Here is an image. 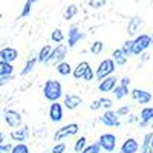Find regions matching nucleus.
I'll use <instances>...</instances> for the list:
<instances>
[{
	"instance_id": "obj_49",
	"label": "nucleus",
	"mask_w": 153,
	"mask_h": 153,
	"mask_svg": "<svg viewBox=\"0 0 153 153\" xmlns=\"http://www.w3.org/2000/svg\"><path fill=\"white\" fill-rule=\"evenodd\" d=\"M118 153H123V152H118Z\"/></svg>"
},
{
	"instance_id": "obj_5",
	"label": "nucleus",
	"mask_w": 153,
	"mask_h": 153,
	"mask_svg": "<svg viewBox=\"0 0 153 153\" xmlns=\"http://www.w3.org/2000/svg\"><path fill=\"white\" fill-rule=\"evenodd\" d=\"M3 120L5 123L11 127V129H20L22 124H23V118H22V113L14 110V109H5L3 110Z\"/></svg>"
},
{
	"instance_id": "obj_7",
	"label": "nucleus",
	"mask_w": 153,
	"mask_h": 153,
	"mask_svg": "<svg viewBox=\"0 0 153 153\" xmlns=\"http://www.w3.org/2000/svg\"><path fill=\"white\" fill-rule=\"evenodd\" d=\"M98 146L101 150L104 152H113L115 147H117V136H115L113 133H103L100 138H98Z\"/></svg>"
},
{
	"instance_id": "obj_6",
	"label": "nucleus",
	"mask_w": 153,
	"mask_h": 153,
	"mask_svg": "<svg viewBox=\"0 0 153 153\" xmlns=\"http://www.w3.org/2000/svg\"><path fill=\"white\" fill-rule=\"evenodd\" d=\"M80 130V126L76 123H71V124H66L60 127V129L55 132L54 135V141H63L65 138H69V136H75Z\"/></svg>"
},
{
	"instance_id": "obj_23",
	"label": "nucleus",
	"mask_w": 153,
	"mask_h": 153,
	"mask_svg": "<svg viewBox=\"0 0 153 153\" xmlns=\"http://www.w3.org/2000/svg\"><path fill=\"white\" fill-rule=\"evenodd\" d=\"M35 65H37V58H35V57H31V58H28V61L25 63V68L20 71V75H22V76H26L28 74H31V72L34 71Z\"/></svg>"
},
{
	"instance_id": "obj_17",
	"label": "nucleus",
	"mask_w": 153,
	"mask_h": 153,
	"mask_svg": "<svg viewBox=\"0 0 153 153\" xmlns=\"http://www.w3.org/2000/svg\"><path fill=\"white\" fill-rule=\"evenodd\" d=\"M120 152H123V153H138L139 152V144H138V141L135 138H127L123 143Z\"/></svg>"
},
{
	"instance_id": "obj_21",
	"label": "nucleus",
	"mask_w": 153,
	"mask_h": 153,
	"mask_svg": "<svg viewBox=\"0 0 153 153\" xmlns=\"http://www.w3.org/2000/svg\"><path fill=\"white\" fill-rule=\"evenodd\" d=\"M112 60H113V63H115V66H124L126 63H127V58L123 55V52H121L120 48L115 49L113 52H112Z\"/></svg>"
},
{
	"instance_id": "obj_14",
	"label": "nucleus",
	"mask_w": 153,
	"mask_h": 153,
	"mask_svg": "<svg viewBox=\"0 0 153 153\" xmlns=\"http://www.w3.org/2000/svg\"><path fill=\"white\" fill-rule=\"evenodd\" d=\"M49 118L52 123L58 124L63 120V106L60 103H52L49 107Z\"/></svg>"
},
{
	"instance_id": "obj_2",
	"label": "nucleus",
	"mask_w": 153,
	"mask_h": 153,
	"mask_svg": "<svg viewBox=\"0 0 153 153\" xmlns=\"http://www.w3.org/2000/svg\"><path fill=\"white\" fill-rule=\"evenodd\" d=\"M66 55H68V46L63 45V43L61 45H57L55 48H52L51 55H49V58H48V61L45 63V65L46 66H57L58 63L65 61Z\"/></svg>"
},
{
	"instance_id": "obj_4",
	"label": "nucleus",
	"mask_w": 153,
	"mask_h": 153,
	"mask_svg": "<svg viewBox=\"0 0 153 153\" xmlns=\"http://www.w3.org/2000/svg\"><path fill=\"white\" fill-rule=\"evenodd\" d=\"M152 45V38L149 34H139L133 38V51H132V55H141L143 52L150 48Z\"/></svg>"
},
{
	"instance_id": "obj_33",
	"label": "nucleus",
	"mask_w": 153,
	"mask_h": 153,
	"mask_svg": "<svg viewBox=\"0 0 153 153\" xmlns=\"http://www.w3.org/2000/svg\"><path fill=\"white\" fill-rule=\"evenodd\" d=\"M11 153H29V147L25 143L23 144H16V146H12Z\"/></svg>"
},
{
	"instance_id": "obj_19",
	"label": "nucleus",
	"mask_w": 153,
	"mask_h": 153,
	"mask_svg": "<svg viewBox=\"0 0 153 153\" xmlns=\"http://www.w3.org/2000/svg\"><path fill=\"white\" fill-rule=\"evenodd\" d=\"M139 121H143L146 124H150L153 121V106H146L141 109V113H139Z\"/></svg>"
},
{
	"instance_id": "obj_40",
	"label": "nucleus",
	"mask_w": 153,
	"mask_h": 153,
	"mask_svg": "<svg viewBox=\"0 0 153 153\" xmlns=\"http://www.w3.org/2000/svg\"><path fill=\"white\" fill-rule=\"evenodd\" d=\"M11 80H14V75H9V76H0V86L8 84Z\"/></svg>"
},
{
	"instance_id": "obj_29",
	"label": "nucleus",
	"mask_w": 153,
	"mask_h": 153,
	"mask_svg": "<svg viewBox=\"0 0 153 153\" xmlns=\"http://www.w3.org/2000/svg\"><path fill=\"white\" fill-rule=\"evenodd\" d=\"M87 146V138L86 136H80L78 139L75 141V146H74V152L75 153H81Z\"/></svg>"
},
{
	"instance_id": "obj_37",
	"label": "nucleus",
	"mask_w": 153,
	"mask_h": 153,
	"mask_svg": "<svg viewBox=\"0 0 153 153\" xmlns=\"http://www.w3.org/2000/svg\"><path fill=\"white\" fill-rule=\"evenodd\" d=\"M106 0H89L87 2V5L91 6V8H94V9H100V8H103V6H106Z\"/></svg>"
},
{
	"instance_id": "obj_42",
	"label": "nucleus",
	"mask_w": 153,
	"mask_h": 153,
	"mask_svg": "<svg viewBox=\"0 0 153 153\" xmlns=\"http://www.w3.org/2000/svg\"><path fill=\"white\" fill-rule=\"evenodd\" d=\"M11 149H12V146L9 143H5L2 147H0V152H2V153H5V152L6 153H11Z\"/></svg>"
},
{
	"instance_id": "obj_41",
	"label": "nucleus",
	"mask_w": 153,
	"mask_h": 153,
	"mask_svg": "<svg viewBox=\"0 0 153 153\" xmlns=\"http://www.w3.org/2000/svg\"><path fill=\"white\" fill-rule=\"evenodd\" d=\"M120 84H121V86H124V87H129V86H130V78H129L127 75H126V76H123V78L120 80Z\"/></svg>"
},
{
	"instance_id": "obj_44",
	"label": "nucleus",
	"mask_w": 153,
	"mask_h": 153,
	"mask_svg": "<svg viewBox=\"0 0 153 153\" xmlns=\"http://www.w3.org/2000/svg\"><path fill=\"white\" fill-rule=\"evenodd\" d=\"M100 109H101V106H100V101H98V100L92 101V104H91V110H100Z\"/></svg>"
},
{
	"instance_id": "obj_12",
	"label": "nucleus",
	"mask_w": 153,
	"mask_h": 153,
	"mask_svg": "<svg viewBox=\"0 0 153 153\" xmlns=\"http://www.w3.org/2000/svg\"><path fill=\"white\" fill-rule=\"evenodd\" d=\"M100 121L103 123L104 126H107V127H118V126L121 124V123H120V118L115 115L113 110H106V112L100 117Z\"/></svg>"
},
{
	"instance_id": "obj_39",
	"label": "nucleus",
	"mask_w": 153,
	"mask_h": 153,
	"mask_svg": "<svg viewBox=\"0 0 153 153\" xmlns=\"http://www.w3.org/2000/svg\"><path fill=\"white\" fill-rule=\"evenodd\" d=\"M83 80H84V81H92V80H95V72L92 71V68H89V69L84 72Z\"/></svg>"
},
{
	"instance_id": "obj_45",
	"label": "nucleus",
	"mask_w": 153,
	"mask_h": 153,
	"mask_svg": "<svg viewBox=\"0 0 153 153\" xmlns=\"http://www.w3.org/2000/svg\"><path fill=\"white\" fill-rule=\"evenodd\" d=\"M5 143H6V141H5V135H3L2 132H0V147H2Z\"/></svg>"
},
{
	"instance_id": "obj_48",
	"label": "nucleus",
	"mask_w": 153,
	"mask_h": 153,
	"mask_svg": "<svg viewBox=\"0 0 153 153\" xmlns=\"http://www.w3.org/2000/svg\"><path fill=\"white\" fill-rule=\"evenodd\" d=\"M150 38H152V43H153V32H152V35H150Z\"/></svg>"
},
{
	"instance_id": "obj_46",
	"label": "nucleus",
	"mask_w": 153,
	"mask_h": 153,
	"mask_svg": "<svg viewBox=\"0 0 153 153\" xmlns=\"http://www.w3.org/2000/svg\"><path fill=\"white\" fill-rule=\"evenodd\" d=\"M150 147H152V150H153V136H152V141H150Z\"/></svg>"
},
{
	"instance_id": "obj_28",
	"label": "nucleus",
	"mask_w": 153,
	"mask_h": 153,
	"mask_svg": "<svg viewBox=\"0 0 153 153\" xmlns=\"http://www.w3.org/2000/svg\"><path fill=\"white\" fill-rule=\"evenodd\" d=\"M120 49H121V52H123V55H124L126 58L132 57V51H133V40H126Z\"/></svg>"
},
{
	"instance_id": "obj_38",
	"label": "nucleus",
	"mask_w": 153,
	"mask_h": 153,
	"mask_svg": "<svg viewBox=\"0 0 153 153\" xmlns=\"http://www.w3.org/2000/svg\"><path fill=\"white\" fill-rule=\"evenodd\" d=\"M66 152V144L65 143H57L52 149H51L49 153H65Z\"/></svg>"
},
{
	"instance_id": "obj_26",
	"label": "nucleus",
	"mask_w": 153,
	"mask_h": 153,
	"mask_svg": "<svg viewBox=\"0 0 153 153\" xmlns=\"http://www.w3.org/2000/svg\"><path fill=\"white\" fill-rule=\"evenodd\" d=\"M112 92H113V95H115L117 100H123V98H126L127 95H129V87H124L121 84H117Z\"/></svg>"
},
{
	"instance_id": "obj_15",
	"label": "nucleus",
	"mask_w": 153,
	"mask_h": 153,
	"mask_svg": "<svg viewBox=\"0 0 153 153\" xmlns=\"http://www.w3.org/2000/svg\"><path fill=\"white\" fill-rule=\"evenodd\" d=\"M115 86H117V76L110 75V76H107V78H104L103 81L98 83V91L103 92V94L112 92L113 89H115Z\"/></svg>"
},
{
	"instance_id": "obj_25",
	"label": "nucleus",
	"mask_w": 153,
	"mask_h": 153,
	"mask_svg": "<svg viewBox=\"0 0 153 153\" xmlns=\"http://www.w3.org/2000/svg\"><path fill=\"white\" fill-rule=\"evenodd\" d=\"M76 12H78V6L74 5V3H71V5L66 6L65 12H63V19H65V20H72V19L76 16Z\"/></svg>"
},
{
	"instance_id": "obj_32",
	"label": "nucleus",
	"mask_w": 153,
	"mask_h": 153,
	"mask_svg": "<svg viewBox=\"0 0 153 153\" xmlns=\"http://www.w3.org/2000/svg\"><path fill=\"white\" fill-rule=\"evenodd\" d=\"M98 101H100V106H101V109H104V110H112V107H113V100L103 97V98H100Z\"/></svg>"
},
{
	"instance_id": "obj_34",
	"label": "nucleus",
	"mask_w": 153,
	"mask_h": 153,
	"mask_svg": "<svg viewBox=\"0 0 153 153\" xmlns=\"http://www.w3.org/2000/svg\"><path fill=\"white\" fill-rule=\"evenodd\" d=\"M34 3H35L34 0H28V2L25 3L22 12H20V17H28V16L31 14V9H32V5H34Z\"/></svg>"
},
{
	"instance_id": "obj_50",
	"label": "nucleus",
	"mask_w": 153,
	"mask_h": 153,
	"mask_svg": "<svg viewBox=\"0 0 153 153\" xmlns=\"http://www.w3.org/2000/svg\"><path fill=\"white\" fill-rule=\"evenodd\" d=\"M0 153H2V152H0Z\"/></svg>"
},
{
	"instance_id": "obj_10",
	"label": "nucleus",
	"mask_w": 153,
	"mask_h": 153,
	"mask_svg": "<svg viewBox=\"0 0 153 153\" xmlns=\"http://www.w3.org/2000/svg\"><path fill=\"white\" fill-rule=\"evenodd\" d=\"M80 104H83V98L80 95H74V94H68L65 95V100H63V107L68 110H75Z\"/></svg>"
},
{
	"instance_id": "obj_43",
	"label": "nucleus",
	"mask_w": 153,
	"mask_h": 153,
	"mask_svg": "<svg viewBox=\"0 0 153 153\" xmlns=\"http://www.w3.org/2000/svg\"><path fill=\"white\" fill-rule=\"evenodd\" d=\"M127 123L129 124H132V123H136V121H139V118H138V115H127Z\"/></svg>"
},
{
	"instance_id": "obj_16",
	"label": "nucleus",
	"mask_w": 153,
	"mask_h": 153,
	"mask_svg": "<svg viewBox=\"0 0 153 153\" xmlns=\"http://www.w3.org/2000/svg\"><path fill=\"white\" fill-rule=\"evenodd\" d=\"M28 135H29V130H28L26 126H25V127H20V129L12 130V132L9 133L11 139H12V141H17V144H23V141H26Z\"/></svg>"
},
{
	"instance_id": "obj_9",
	"label": "nucleus",
	"mask_w": 153,
	"mask_h": 153,
	"mask_svg": "<svg viewBox=\"0 0 153 153\" xmlns=\"http://www.w3.org/2000/svg\"><path fill=\"white\" fill-rule=\"evenodd\" d=\"M130 95H132V98L136 101L138 104H149L150 101H152V94L150 92H147V91H144V89H132L130 91Z\"/></svg>"
},
{
	"instance_id": "obj_13",
	"label": "nucleus",
	"mask_w": 153,
	"mask_h": 153,
	"mask_svg": "<svg viewBox=\"0 0 153 153\" xmlns=\"http://www.w3.org/2000/svg\"><path fill=\"white\" fill-rule=\"evenodd\" d=\"M143 25H144V22H143L141 17L133 16V17L129 20V23H127V34H129L130 37H132V35H136V34L139 32V29L143 28Z\"/></svg>"
},
{
	"instance_id": "obj_8",
	"label": "nucleus",
	"mask_w": 153,
	"mask_h": 153,
	"mask_svg": "<svg viewBox=\"0 0 153 153\" xmlns=\"http://www.w3.org/2000/svg\"><path fill=\"white\" fill-rule=\"evenodd\" d=\"M84 37H86V34L81 32L76 25H72V26L69 28V32H68V45H66L68 49L75 48L76 43H80L81 40H84Z\"/></svg>"
},
{
	"instance_id": "obj_47",
	"label": "nucleus",
	"mask_w": 153,
	"mask_h": 153,
	"mask_svg": "<svg viewBox=\"0 0 153 153\" xmlns=\"http://www.w3.org/2000/svg\"><path fill=\"white\" fill-rule=\"evenodd\" d=\"M150 126H152V133H153V121L150 123Z\"/></svg>"
},
{
	"instance_id": "obj_22",
	"label": "nucleus",
	"mask_w": 153,
	"mask_h": 153,
	"mask_svg": "<svg viewBox=\"0 0 153 153\" xmlns=\"http://www.w3.org/2000/svg\"><path fill=\"white\" fill-rule=\"evenodd\" d=\"M55 69H57V72H58L61 76H69V75L72 74V66L69 65L68 61H61V63H58V65L55 66Z\"/></svg>"
},
{
	"instance_id": "obj_11",
	"label": "nucleus",
	"mask_w": 153,
	"mask_h": 153,
	"mask_svg": "<svg viewBox=\"0 0 153 153\" xmlns=\"http://www.w3.org/2000/svg\"><path fill=\"white\" fill-rule=\"evenodd\" d=\"M17 58H19V51L16 48L6 46L0 51V61H5V63L12 65V61H16Z\"/></svg>"
},
{
	"instance_id": "obj_18",
	"label": "nucleus",
	"mask_w": 153,
	"mask_h": 153,
	"mask_svg": "<svg viewBox=\"0 0 153 153\" xmlns=\"http://www.w3.org/2000/svg\"><path fill=\"white\" fill-rule=\"evenodd\" d=\"M89 68H91L89 61H81V63H78V65H76V68L72 69L74 78H75V80H83V75H84V72H86Z\"/></svg>"
},
{
	"instance_id": "obj_24",
	"label": "nucleus",
	"mask_w": 153,
	"mask_h": 153,
	"mask_svg": "<svg viewBox=\"0 0 153 153\" xmlns=\"http://www.w3.org/2000/svg\"><path fill=\"white\" fill-rule=\"evenodd\" d=\"M152 136H153V133H152V132H149V133H146V135H144L143 144H141V147H139V150H141V153H153V150H152V147H150V141H152Z\"/></svg>"
},
{
	"instance_id": "obj_31",
	"label": "nucleus",
	"mask_w": 153,
	"mask_h": 153,
	"mask_svg": "<svg viewBox=\"0 0 153 153\" xmlns=\"http://www.w3.org/2000/svg\"><path fill=\"white\" fill-rule=\"evenodd\" d=\"M103 51H104V43H103V42L97 40V42H94V43L91 45V54H92V55H100Z\"/></svg>"
},
{
	"instance_id": "obj_20",
	"label": "nucleus",
	"mask_w": 153,
	"mask_h": 153,
	"mask_svg": "<svg viewBox=\"0 0 153 153\" xmlns=\"http://www.w3.org/2000/svg\"><path fill=\"white\" fill-rule=\"evenodd\" d=\"M51 51H52V46H49V45L43 46L40 51H38V55L35 57V58H37V63H42V65H45V63L48 61V58H49V55H51Z\"/></svg>"
},
{
	"instance_id": "obj_30",
	"label": "nucleus",
	"mask_w": 153,
	"mask_h": 153,
	"mask_svg": "<svg viewBox=\"0 0 153 153\" xmlns=\"http://www.w3.org/2000/svg\"><path fill=\"white\" fill-rule=\"evenodd\" d=\"M51 40H52L54 43L61 45V42L65 40V34H63V31L60 28H57V29H54L52 32H51Z\"/></svg>"
},
{
	"instance_id": "obj_1",
	"label": "nucleus",
	"mask_w": 153,
	"mask_h": 153,
	"mask_svg": "<svg viewBox=\"0 0 153 153\" xmlns=\"http://www.w3.org/2000/svg\"><path fill=\"white\" fill-rule=\"evenodd\" d=\"M43 97L51 103H58V100L63 97L61 83L57 80H48L43 86Z\"/></svg>"
},
{
	"instance_id": "obj_36",
	"label": "nucleus",
	"mask_w": 153,
	"mask_h": 153,
	"mask_svg": "<svg viewBox=\"0 0 153 153\" xmlns=\"http://www.w3.org/2000/svg\"><path fill=\"white\" fill-rule=\"evenodd\" d=\"M130 113V106L129 104H126V106H121L117 109V112H115V115L120 118V117H127V115Z\"/></svg>"
},
{
	"instance_id": "obj_27",
	"label": "nucleus",
	"mask_w": 153,
	"mask_h": 153,
	"mask_svg": "<svg viewBox=\"0 0 153 153\" xmlns=\"http://www.w3.org/2000/svg\"><path fill=\"white\" fill-rule=\"evenodd\" d=\"M14 74V66L9 65V63L0 61V76H9Z\"/></svg>"
},
{
	"instance_id": "obj_35",
	"label": "nucleus",
	"mask_w": 153,
	"mask_h": 153,
	"mask_svg": "<svg viewBox=\"0 0 153 153\" xmlns=\"http://www.w3.org/2000/svg\"><path fill=\"white\" fill-rule=\"evenodd\" d=\"M81 153H101V149H100L98 143H92V144H87Z\"/></svg>"
},
{
	"instance_id": "obj_3",
	"label": "nucleus",
	"mask_w": 153,
	"mask_h": 153,
	"mask_svg": "<svg viewBox=\"0 0 153 153\" xmlns=\"http://www.w3.org/2000/svg\"><path fill=\"white\" fill-rule=\"evenodd\" d=\"M115 68H117V66H115V63H113V60H112V58H104V60L98 65V68H97L95 78H97V80H100V81H103L104 78H107V76L113 75Z\"/></svg>"
}]
</instances>
